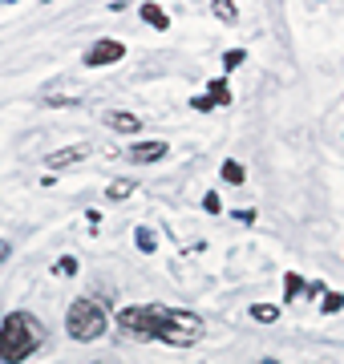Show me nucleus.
<instances>
[{"mask_svg":"<svg viewBox=\"0 0 344 364\" xmlns=\"http://www.w3.org/2000/svg\"><path fill=\"white\" fill-rule=\"evenodd\" d=\"M85 154H90V146H69V150H57V154H49L45 162H49V170H65V166H73V162H81Z\"/></svg>","mask_w":344,"mask_h":364,"instance_id":"6","label":"nucleus"},{"mask_svg":"<svg viewBox=\"0 0 344 364\" xmlns=\"http://www.w3.org/2000/svg\"><path fill=\"white\" fill-rule=\"evenodd\" d=\"M41 340H45V332H41V320H37V316L13 312L4 324H0V360H4V364L28 360V356L41 348Z\"/></svg>","mask_w":344,"mask_h":364,"instance_id":"1","label":"nucleus"},{"mask_svg":"<svg viewBox=\"0 0 344 364\" xmlns=\"http://www.w3.org/2000/svg\"><path fill=\"white\" fill-rule=\"evenodd\" d=\"M255 364H279V360H272V356H264V360H255Z\"/></svg>","mask_w":344,"mask_h":364,"instance_id":"21","label":"nucleus"},{"mask_svg":"<svg viewBox=\"0 0 344 364\" xmlns=\"http://www.w3.org/2000/svg\"><path fill=\"white\" fill-rule=\"evenodd\" d=\"M57 272H65V275H73V272H77V259H69V255H65V259L57 263Z\"/></svg>","mask_w":344,"mask_h":364,"instance_id":"19","label":"nucleus"},{"mask_svg":"<svg viewBox=\"0 0 344 364\" xmlns=\"http://www.w3.org/2000/svg\"><path fill=\"white\" fill-rule=\"evenodd\" d=\"M154 340H166L174 348H190L203 340V320L183 308H154Z\"/></svg>","mask_w":344,"mask_h":364,"instance_id":"2","label":"nucleus"},{"mask_svg":"<svg viewBox=\"0 0 344 364\" xmlns=\"http://www.w3.org/2000/svg\"><path fill=\"white\" fill-rule=\"evenodd\" d=\"M138 251H154V235L146 231V227H138Z\"/></svg>","mask_w":344,"mask_h":364,"instance_id":"15","label":"nucleus"},{"mask_svg":"<svg viewBox=\"0 0 344 364\" xmlns=\"http://www.w3.org/2000/svg\"><path fill=\"white\" fill-rule=\"evenodd\" d=\"M65 332L73 340H81V344H93V340H102L109 332V316L106 308L97 304V299L90 296H81L69 304V312H65Z\"/></svg>","mask_w":344,"mask_h":364,"instance_id":"3","label":"nucleus"},{"mask_svg":"<svg viewBox=\"0 0 344 364\" xmlns=\"http://www.w3.org/2000/svg\"><path fill=\"white\" fill-rule=\"evenodd\" d=\"M223 178L231 182V186H239V182H243V166H239V162H223Z\"/></svg>","mask_w":344,"mask_h":364,"instance_id":"11","label":"nucleus"},{"mask_svg":"<svg viewBox=\"0 0 344 364\" xmlns=\"http://www.w3.org/2000/svg\"><path fill=\"white\" fill-rule=\"evenodd\" d=\"M142 21L146 25H154V28H171V16L162 13L158 4H142Z\"/></svg>","mask_w":344,"mask_h":364,"instance_id":"8","label":"nucleus"},{"mask_svg":"<svg viewBox=\"0 0 344 364\" xmlns=\"http://www.w3.org/2000/svg\"><path fill=\"white\" fill-rule=\"evenodd\" d=\"M126 57V45L122 41H97L93 49H85V65L90 69H102V65H114Z\"/></svg>","mask_w":344,"mask_h":364,"instance_id":"4","label":"nucleus"},{"mask_svg":"<svg viewBox=\"0 0 344 364\" xmlns=\"http://www.w3.org/2000/svg\"><path fill=\"white\" fill-rule=\"evenodd\" d=\"M300 287H304V279H300V275H288V279H284V291H288V299L300 296Z\"/></svg>","mask_w":344,"mask_h":364,"instance_id":"14","label":"nucleus"},{"mask_svg":"<svg viewBox=\"0 0 344 364\" xmlns=\"http://www.w3.org/2000/svg\"><path fill=\"white\" fill-rule=\"evenodd\" d=\"M203 207L211 210V215H219V207H223V203H219V195H207V198H203Z\"/></svg>","mask_w":344,"mask_h":364,"instance_id":"18","label":"nucleus"},{"mask_svg":"<svg viewBox=\"0 0 344 364\" xmlns=\"http://www.w3.org/2000/svg\"><path fill=\"white\" fill-rule=\"evenodd\" d=\"M97 364H122V360H97Z\"/></svg>","mask_w":344,"mask_h":364,"instance_id":"22","label":"nucleus"},{"mask_svg":"<svg viewBox=\"0 0 344 364\" xmlns=\"http://www.w3.org/2000/svg\"><path fill=\"white\" fill-rule=\"evenodd\" d=\"M130 162H138V166H150V162H158V158H166V142H138V146H130Z\"/></svg>","mask_w":344,"mask_h":364,"instance_id":"5","label":"nucleus"},{"mask_svg":"<svg viewBox=\"0 0 344 364\" xmlns=\"http://www.w3.org/2000/svg\"><path fill=\"white\" fill-rule=\"evenodd\" d=\"M106 126H109V130H118V134H134V130H142L138 114H126V109H109V114H106Z\"/></svg>","mask_w":344,"mask_h":364,"instance_id":"7","label":"nucleus"},{"mask_svg":"<svg viewBox=\"0 0 344 364\" xmlns=\"http://www.w3.org/2000/svg\"><path fill=\"white\" fill-rule=\"evenodd\" d=\"M276 316H279L276 304H255V308H252V320H259V324H272Z\"/></svg>","mask_w":344,"mask_h":364,"instance_id":"9","label":"nucleus"},{"mask_svg":"<svg viewBox=\"0 0 344 364\" xmlns=\"http://www.w3.org/2000/svg\"><path fill=\"white\" fill-rule=\"evenodd\" d=\"M207 97H211V105H227V102H231L227 81H211V93H207Z\"/></svg>","mask_w":344,"mask_h":364,"instance_id":"10","label":"nucleus"},{"mask_svg":"<svg viewBox=\"0 0 344 364\" xmlns=\"http://www.w3.org/2000/svg\"><path fill=\"white\" fill-rule=\"evenodd\" d=\"M223 61H227V69H235L239 61H243V49H231V53H227V57H223Z\"/></svg>","mask_w":344,"mask_h":364,"instance_id":"17","label":"nucleus"},{"mask_svg":"<svg viewBox=\"0 0 344 364\" xmlns=\"http://www.w3.org/2000/svg\"><path fill=\"white\" fill-rule=\"evenodd\" d=\"M340 308H344V296L328 291V296H324V312H340Z\"/></svg>","mask_w":344,"mask_h":364,"instance_id":"16","label":"nucleus"},{"mask_svg":"<svg viewBox=\"0 0 344 364\" xmlns=\"http://www.w3.org/2000/svg\"><path fill=\"white\" fill-rule=\"evenodd\" d=\"M9 255H13V247H9V243H4V239H0V263L9 259Z\"/></svg>","mask_w":344,"mask_h":364,"instance_id":"20","label":"nucleus"},{"mask_svg":"<svg viewBox=\"0 0 344 364\" xmlns=\"http://www.w3.org/2000/svg\"><path fill=\"white\" fill-rule=\"evenodd\" d=\"M134 195V182H114V186H109V198H114V203H122V198H130Z\"/></svg>","mask_w":344,"mask_h":364,"instance_id":"12","label":"nucleus"},{"mask_svg":"<svg viewBox=\"0 0 344 364\" xmlns=\"http://www.w3.org/2000/svg\"><path fill=\"white\" fill-rule=\"evenodd\" d=\"M211 13L219 16V21H235V16H239V13H235V4H223V0H219V4H215Z\"/></svg>","mask_w":344,"mask_h":364,"instance_id":"13","label":"nucleus"}]
</instances>
